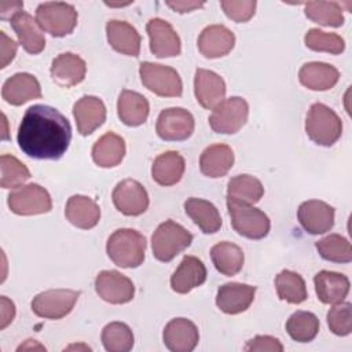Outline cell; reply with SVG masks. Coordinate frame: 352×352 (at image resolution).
<instances>
[{"instance_id": "6da1fadb", "label": "cell", "mask_w": 352, "mask_h": 352, "mask_svg": "<svg viewBox=\"0 0 352 352\" xmlns=\"http://www.w3.org/2000/svg\"><path fill=\"white\" fill-rule=\"evenodd\" d=\"M72 126L56 109L47 104L30 106L19 124L16 142L30 158L59 160L69 148Z\"/></svg>"}, {"instance_id": "7a4b0ae2", "label": "cell", "mask_w": 352, "mask_h": 352, "mask_svg": "<svg viewBox=\"0 0 352 352\" xmlns=\"http://www.w3.org/2000/svg\"><path fill=\"white\" fill-rule=\"evenodd\" d=\"M106 252L116 265L136 268L144 260L146 238L132 228L116 230L107 239Z\"/></svg>"}, {"instance_id": "3957f363", "label": "cell", "mask_w": 352, "mask_h": 352, "mask_svg": "<svg viewBox=\"0 0 352 352\" xmlns=\"http://www.w3.org/2000/svg\"><path fill=\"white\" fill-rule=\"evenodd\" d=\"M305 132L314 143L330 147L341 138L342 121L329 106L314 103L307 113Z\"/></svg>"}, {"instance_id": "277c9868", "label": "cell", "mask_w": 352, "mask_h": 352, "mask_svg": "<svg viewBox=\"0 0 352 352\" xmlns=\"http://www.w3.org/2000/svg\"><path fill=\"white\" fill-rule=\"evenodd\" d=\"M191 242V232H188L179 223L173 220H166L157 227L151 236L153 256L162 263H168L184 249H187Z\"/></svg>"}, {"instance_id": "5b68a950", "label": "cell", "mask_w": 352, "mask_h": 352, "mask_svg": "<svg viewBox=\"0 0 352 352\" xmlns=\"http://www.w3.org/2000/svg\"><path fill=\"white\" fill-rule=\"evenodd\" d=\"M227 209L232 228L249 239H263L268 235L271 221L268 216L253 205L227 199Z\"/></svg>"}, {"instance_id": "8992f818", "label": "cell", "mask_w": 352, "mask_h": 352, "mask_svg": "<svg viewBox=\"0 0 352 352\" xmlns=\"http://www.w3.org/2000/svg\"><path fill=\"white\" fill-rule=\"evenodd\" d=\"M38 26L54 37L70 34L77 25V11L74 6L62 1L41 3L36 10Z\"/></svg>"}, {"instance_id": "52a82bcc", "label": "cell", "mask_w": 352, "mask_h": 352, "mask_svg": "<svg viewBox=\"0 0 352 352\" xmlns=\"http://www.w3.org/2000/svg\"><path fill=\"white\" fill-rule=\"evenodd\" d=\"M142 84L153 94L164 98H177L183 94V82L179 73L161 63L142 62L139 67Z\"/></svg>"}, {"instance_id": "ba28073f", "label": "cell", "mask_w": 352, "mask_h": 352, "mask_svg": "<svg viewBox=\"0 0 352 352\" xmlns=\"http://www.w3.org/2000/svg\"><path fill=\"white\" fill-rule=\"evenodd\" d=\"M249 116V104L241 96H231L219 103L209 116V125L216 133L232 135L242 129Z\"/></svg>"}, {"instance_id": "9c48e42d", "label": "cell", "mask_w": 352, "mask_h": 352, "mask_svg": "<svg viewBox=\"0 0 352 352\" xmlns=\"http://www.w3.org/2000/svg\"><path fill=\"white\" fill-rule=\"evenodd\" d=\"M7 204L11 212L19 216L43 214L52 209L51 195L44 187L36 183L16 187L10 192Z\"/></svg>"}, {"instance_id": "30bf717a", "label": "cell", "mask_w": 352, "mask_h": 352, "mask_svg": "<svg viewBox=\"0 0 352 352\" xmlns=\"http://www.w3.org/2000/svg\"><path fill=\"white\" fill-rule=\"evenodd\" d=\"M80 292L72 289H51L38 293L32 301V311L44 319H62L72 312Z\"/></svg>"}, {"instance_id": "8fae6325", "label": "cell", "mask_w": 352, "mask_h": 352, "mask_svg": "<svg viewBox=\"0 0 352 352\" xmlns=\"http://www.w3.org/2000/svg\"><path fill=\"white\" fill-rule=\"evenodd\" d=\"M192 114L183 107H169L160 113L155 124L157 135L166 142L187 140L194 132Z\"/></svg>"}, {"instance_id": "7c38bea8", "label": "cell", "mask_w": 352, "mask_h": 352, "mask_svg": "<svg viewBox=\"0 0 352 352\" xmlns=\"http://www.w3.org/2000/svg\"><path fill=\"white\" fill-rule=\"evenodd\" d=\"M95 290L103 301L110 304H125L135 296L132 280L114 270H104L96 275Z\"/></svg>"}, {"instance_id": "4fadbf2b", "label": "cell", "mask_w": 352, "mask_h": 352, "mask_svg": "<svg viewBox=\"0 0 352 352\" xmlns=\"http://www.w3.org/2000/svg\"><path fill=\"white\" fill-rule=\"evenodd\" d=\"M111 198L116 209L125 216H139L148 208L146 188L133 179H125L117 183Z\"/></svg>"}, {"instance_id": "5bb4252c", "label": "cell", "mask_w": 352, "mask_h": 352, "mask_svg": "<svg viewBox=\"0 0 352 352\" xmlns=\"http://www.w3.org/2000/svg\"><path fill=\"white\" fill-rule=\"evenodd\" d=\"M146 30L150 38V51L157 58H172L180 54V38L169 22L153 18L147 22Z\"/></svg>"}, {"instance_id": "9a60e30c", "label": "cell", "mask_w": 352, "mask_h": 352, "mask_svg": "<svg viewBox=\"0 0 352 352\" xmlns=\"http://www.w3.org/2000/svg\"><path fill=\"white\" fill-rule=\"evenodd\" d=\"M297 217L307 232L312 235L324 234L334 226V208L323 201L309 199L298 206Z\"/></svg>"}, {"instance_id": "2e32d148", "label": "cell", "mask_w": 352, "mask_h": 352, "mask_svg": "<svg viewBox=\"0 0 352 352\" xmlns=\"http://www.w3.org/2000/svg\"><path fill=\"white\" fill-rule=\"evenodd\" d=\"M226 82L217 73L206 69H197L194 76V94L198 103L208 110H213L226 96Z\"/></svg>"}, {"instance_id": "e0dca14e", "label": "cell", "mask_w": 352, "mask_h": 352, "mask_svg": "<svg viewBox=\"0 0 352 352\" xmlns=\"http://www.w3.org/2000/svg\"><path fill=\"white\" fill-rule=\"evenodd\" d=\"M73 117L80 135L88 136L104 122L106 106L98 96L84 95L74 103Z\"/></svg>"}, {"instance_id": "ac0fdd59", "label": "cell", "mask_w": 352, "mask_h": 352, "mask_svg": "<svg viewBox=\"0 0 352 352\" xmlns=\"http://www.w3.org/2000/svg\"><path fill=\"white\" fill-rule=\"evenodd\" d=\"M256 287L246 283L230 282L219 287L216 294V305L228 315L245 312L254 300Z\"/></svg>"}, {"instance_id": "d6986e66", "label": "cell", "mask_w": 352, "mask_h": 352, "mask_svg": "<svg viewBox=\"0 0 352 352\" xmlns=\"http://www.w3.org/2000/svg\"><path fill=\"white\" fill-rule=\"evenodd\" d=\"M162 338L165 346L172 352H191L199 341V333L191 320L175 318L166 323Z\"/></svg>"}, {"instance_id": "ffe728a7", "label": "cell", "mask_w": 352, "mask_h": 352, "mask_svg": "<svg viewBox=\"0 0 352 352\" xmlns=\"http://www.w3.org/2000/svg\"><path fill=\"white\" fill-rule=\"evenodd\" d=\"M235 45L234 33L224 25L206 26L198 37L199 52L209 59L226 56Z\"/></svg>"}, {"instance_id": "44dd1931", "label": "cell", "mask_w": 352, "mask_h": 352, "mask_svg": "<svg viewBox=\"0 0 352 352\" xmlns=\"http://www.w3.org/2000/svg\"><path fill=\"white\" fill-rule=\"evenodd\" d=\"M1 96L8 104L21 106L29 100L41 98V87L33 74L16 73L3 84Z\"/></svg>"}, {"instance_id": "7402d4cb", "label": "cell", "mask_w": 352, "mask_h": 352, "mask_svg": "<svg viewBox=\"0 0 352 352\" xmlns=\"http://www.w3.org/2000/svg\"><path fill=\"white\" fill-rule=\"evenodd\" d=\"M11 26L23 50L32 55L40 54L45 47V37L37 21L28 12L19 11L11 19Z\"/></svg>"}, {"instance_id": "603a6c76", "label": "cell", "mask_w": 352, "mask_h": 352, "mask_svg": "<svg viewBox=\"0 0 352 352\" xmlns=\"http://www.w3.org/2000/svg\"><path fill=\"white\" fill-rule=\"evenodd\" d=\"M206 280L205 264L195 256H184L170 276V287L179 294H186Z\"/></svg>"}, {"instance_id": "cb8c5ba5", "label": "cell", "mask_w": 352, "mask_h": 352, "mask_svg": "<svg viewBox=\"0 0 352 352\" xmlns=\"http://www.w3.org/2000/svg\"><path fill=\"white\" fill-rule=\"evenodd\" d=\"M87 73V65L82 58L73 52L59 54L51 65V77L60 87H74L80 84Z\"/></svg>"}, {"instance_id": "d4e9b609", "label": "cell", "mask_w": 352, "mask_h": 352, "mask_svg": "<svg viewBox=\"0 0 352 352\" xmlns=\"http://www.w3.org/2000/svg\"><path fill=\"white\" fill-rule=\"evenodd\" d=\"M107 41L113 50L128 56H138L140 52V34L125 21L110 19L106 23Z\"/></svg>"}, {"instance_id": "484cf974", "label": "cell", "mask_w": 352, "mask_h": 352, "mask_svg": "<svg viewBox=\"0 0 352 352\" xmlns=\"http://www.w3.org/2000/svg\"><path fill=\"white\" fill-rule=\"evenodd\" d=\"M314 283L316 296L323 304H338L349 293V279L340 272L319 271L314 276Z\"/></svg>"}, {"instance_id": "4316f807", "label": "cell", "mask_w": 352, "mask_h": 352, "mask_svg": "<svg viewBox=\"0 0 352 352\" xmlns=\"http://www.w3.org/2000/svg\"><path fill=\"white\" fill-rule=\"evenodd\" d=\"M65 216L74 227L91 230L100 220V208L92 198L77 194L67 199Z\"/></svg>"}, {"instance_id": "83f0119b", "label": "cell", "mask_w": 352, "mask_h": 352, "mask_svg": "<svg viewBox=\"0 0 352 352\" xmlns=\"http://www.w3.org/2000/svg\"><path fill=\"white\" fill-rule=\"evenodd\" d=\"M234 165V151L230 146L217 143L206 147L199 158V169L202 175L217 179L228 173Z\"/></svg>"}, {"instance_id": "f1b7e54d", "label": "cell", "mask_w": 352, "mask_h": 352, "mask_svg": "<svg viewBox=\"0 0 352 352\" xmlns=\"http://www.w3.org/2000/svg\"><path fill=\"white\" fill-rule=\"evenodd\" d=\"M340 78V72L324 62H308L298 72L300 82L312 91L331 89Z\"/></svg>"}, {"instance_id": "f546056e", "label": "cell", "mask_w": 352, "mask_h": 352, "mask_svg": "<svg viewBox=\"0 0 352 352\" xmlns=\"http://www.w3.org/2000/svg\"><path fill=\"white\" fill-rule=\"evenodd\" d=\"M150 111L148 100L139 92L122 89L117 100L120 120L128 126H139L146 122Z\"/></svg>"}, {"instance_id": "4dcf8cb0", "label": "cell", "mask_w": 352, "mask_h": 352, "mask_svg": "<svg viewBox=\"0 0 352 352\" xmlns=\"http://www.w3.org/2000/svg\"><path fill=\"white\" fill-rule=\"evenodd\" d=\"M184 169V158L177 151H165L154 160L151 166V177L157 184L169 187L180 182Z\"/></svg>"}, {"instance_id": "1f68e13d", "label": "cell", "mask_w": 352, "mask_h": 352, "mask_svg": "<svg viewBox=\"0 0 352 352\" xmlns=\"http://www.w3.org/2000/svg\"><path fill=\"white\" fill-rule=\"evenodd\" d=\"M125 151L126 147L124 139L114 132H107L95 142L92 147V160L100 168H114L121 164Z\"/></svg>"}, {"instance_id": "d6a6232c", "label": "cell", "mask_w": 352, "mask_h": 352, "mask_svg": "<svg viewBox=\"0 0 352 352\" xmlns=\"http://www.w3.org/2000/svg\"><path fill=\"white\" fill-rule=\"evenodd\" d=\"M184 210L194 224L205 234L217 232L223 224L217 208L206 199L191 197L184 202Z\"/></svg>"}, {"instance_id": "836d02e7", "label": "cell", "mask_w": 352, "mask_h": 352, "mask_svg": "<svg viewBox=\"0 0 352 352\" xmlns=\"http://www.w3.org/2000/svg\"><path fill=\"white\" fill-rule=\"evenodd\" d=\"M210 258L214 268L220 274L226 276H234L242 270L245 254L238 245L223 241L210 249Z\"/></svg>"}, {"instance_id": "e575fe53", "label": "cell", "mask_w": 352, "mask_h": 352, "mask_svg": "<svg viewBox=\"0 0 352 352\" xmlns=\"http://www.w3.org/2000/svg\"><path fill=\"white\" fill-rule=\"evenodd\" d=\"M264 195V187L261 182L252 175H236L228 180L227 199L254 205Z\"/></svg>"}, {"instance_id": "d590c367", "label": "cell", "mask_w": 352, "mask_h": 352, "mask_svg": "<svg viewBox=\"0 0 352 352\" xmlns=\"http://www.w3.org/2000/svg\"><path fill=\"white\" fill-rule=\"evenodd\" d=\"M278 297L289 304H301L307 300V286L302 276L294 271L283 270L275 278Z\"/></svg>"}, {"instance_id": "8d00e7d4", "label": "cell", "mask_w": 352, "mask_h": 352, "mask_svg": "<svg viewBox=\"0 0 352 352\" xmlns=\"http://www.w3.org/2000/svg\"><path fill=\"white\" fill-rule=\"evenodd\" d=\"M319 319L308 311H297L286 322V331L297 342H309L319 333Z\"/></svg>"}, {"instance_id": "74e56055", "label": "cell", "mask_w": 352, "mask_h": 352, "mask_svg": "<svg viewBox=\"0 0 352 352\" xmlns=\"http://www.w3.org/2000/svg\"><path fill=\"white\" fill-rule=\"evenodd\" d=\"M100 338L104 349L109 352H128L135 344L132 330L122 322H111L106 324Z\"/></svg>"}, {"instance_id": "f35d334b", "label": "cell", "mask_w": 352, "mask_h": 352, "mask_svg": "<svg viewBox=\"0 0 352 352\" xmlns=\"http://www.w3.org/2000/svg\"><path fill=\"white\" fill-rule=\"evenodd\" d=\"M305 15L323 26L338 28L344 23L342 7L336 1H308L305 3Z\"/></svg>"}, {"instance_id": "ab89813d", "label": "cell", "mask_w": 352, "mask_h": 352, "mask_svg": "<svg viewBox=\"0 0 352 352\" xmlns=\"http://www.w3.org/2000/svg\"><path fill=\"white\" fill-rule=\"evenodd\" d=\"M316 250L322 258L333 263H349L352 260V248L346 238L338 234H330L316 243Z\"/></svg>"}, {"instance_id": "60d3db41", "label": "cell", "mask_w": 352, "mask_h": 352, "mask_svg": "<svg viewBox=\"0 0 352 352\" xmlns=\"http://www.w3.org/2000/svg\"><path fill=\"white\" fill-rule=\"evenodd\" d=\"M1 179L0 186L3 188L21 187L26 180L30 179V172L23 162L10 154H3L0 158Z\"/></svg>"}, {"instance_id": "b9f144b4", "label": "cell", "mask_w": 352, "mask_h": 352, "mask_svg": "<svg viewBox=\"0 0 352 352\" xmlns=\"http://www.w3.org/2000/svg\"><path fill=\"white\" fill-rule=\"evenodd\" d=\"M305 45L318 52L338 55L345 50L344 38L337 33H327L320 29H309L304 37Z\"/></svg>"}, {"instance_id": "7bdbcfd3", "label": "cell", "mask_w": 352, "mask_h": 352, "mask_svg": "<svg viewBox=\"0 0 352 352\" xmlns=\"http://www.w3.org/2000/svg\"><path fill=\"white\" fill-rule=\"evenodd\" d=\"M327 324L336 336H348L352 331V305L351 302L334 304L327 312Z\"/></svg>"}, {"instance_id": "ee69618b", "label": "cell", "mask_w": 352, "mask_h": 352, "mask_svg": "<svg viewBox=\"0 0 352 352\" xmlns=\"http://www.w3.org/2000/svg\"><path fill=\"white\" fill-rule=\"evenodd\" d=\"M220 6L224 14L235 22H248L254 15V10H256L254 0H243V1L224 0L220 3Z\"/></svg>"}, {"instance_id": "f6af8a7d", "label": "cell", "mask_w": 352, "mask_h": 352, "mask_svg": "<svg viewBox=\"0 0 352 352\" xmlns=\"http://www.w3.org/2000/svg\"><path fill=\"white\" fill-rule=\"evenodd\" d=\"M248 352H282V342L272 336H256L243 348Z\"/></svg>"}, {"instance_id": "bcb514c9", "label": "cell", "mask_w": 352, "mask_h": 352, "mask_svg": "<svg viewBox=\"0 0 352 352\" xmlns=\"http://www.w3.org/2000/svg\"><path fill=\"white\" fill-rule=\"evenodd\" d=\"M0 37H1V69H4L14 58L16 54V43L7 37V34L4 32H0Z\"/></svg>"}, {"instance_id": "7dc6e473", "label": "cell", "mask_w": 352, "mask_h": 352, "mask_svg": "<svg viewBox=\"0 0 352 352\" xmlns=\"http://www.w3.org/2000/svg\"><path fill=\"white\" fill-rule=\"evenodd\" d=\"M0 302H1V323H0V329L3 330V329H6L12 322V319L15 316V305L6 296H1Z\"/></svg>"}, {"instance_id": "c3c4849f", "label": "cell", "mask_w": 352, "mask_h": 352, "mask_svg": "<svg viewBox=\"0 0 352 352\" xmlns=\"http://www.w3.org/2000/svg\"><path fill=\"white\" fill-rule=\"evenodd\" d=\"M166 6L170 7L173 11L183 14V12H190L197 8H201L204 3L199 1H183V0H176V1H166Z\"/></svg>"}, {"instance_id": "681fc988", "label": "cell", "mask_w": 352, "mask_h": 352, "mask_svg": "<svg viewBox=\"0 0 352 352\" xmlns=\"http://www.w3.org/2000/svg\"><path fill=\"white\" fill-rule=\"evenodd\" d=\"M22 8H23L22 1H1L0 3V18L11 19L16 12L22 11Z\"/></svg>"}, {"instance_id": "f907efd6", "label": "cell", "mask_w": 352, "mask_h": 352, "mask_svg": "<svg viewBox=\"0 0 352 352\" xmlns=\"http://www.w3.org/2000/svg\"><path fill=\"white\" fill-rule=\"evenodd\" d=\"M21 349H41V351H45V348L43 345L37 344L36 340H28L26 344L18 346V351H21Z\"/></svg>"}]
</instances>
